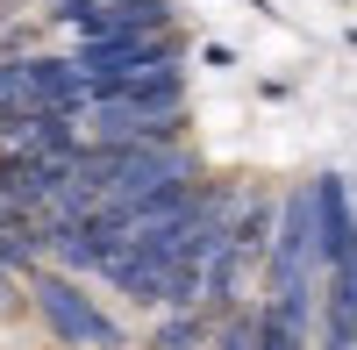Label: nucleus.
I'll use <instances>...</instances> for the list:
<instances>
[{"mask_svg": "<svg viewBox=\"0 0 357 350\" xmlns=\"http://www.w3.org/2000/svg\"><path fill=\"white\" fill-rule=\"evenodd\" d=\"M29 322L50 336V350H136L129 314L93 279H72L57 265L29 272Z\"/></svg>", "mask_w": 357, "mask_h": 350, "instance_id": "nucleus-1", "label": "nucleus"}, {"mask_svg": "<svg viewBox=\"0 0 357 350\" xmlns=\"http://www.w3.org/2000/svg\"><path fill=\"white\" fill-rule=\"evenodd\" d=\"M186 29H158V36H72V65L86 79V93H122L136 79L158 72H186Z\"/></svg>", "mask_w": 357, "mask_h": 350, "instance_id": "nucleus-2", "label": "nucleus"}, {"mask_svg": "<svg viewBox=\"0 0 357 350\" xmlns=\"http://www.w3.org/2000/svg\"><path fill=\"white\" fill-rule=\"evenodd\" d=\"M50 22L72 36H158L178 29V0H57Z\"/></svg>", "mask_w": 357, "mask_h": 350, "instance_id": "nucleus-3", "label": "nucleus"}, {"mask_svg": "<svg viewBox=\"0 0 357 350\" xmlns=\"http://www.w3.org/2000/svg\"><path fill=\"white\" fill-rule=\"evenodd\" d=\"M314 186V257H321V279L357 265V179L343 172H321Z\"/></svg>", "mask_w": 357, "mask_h": 350, "instance_id": "nucleus-4", "label": "nucleus"}, {"mask_svg": "<svg viewBox=\"0 0 357 350\" xmlns=\"http://www.w3.org/2000/svg\"><path fill=\"white\" fill-rule=\"evenodd\" d=\"M136 350H207V314H200V307H186V314H158V322L136 336Z\"/></svg>", "mask_w": 357, "mask_h": 350, "instance_id": "nucleus-5", "label": "nucleus"}]
</instances>
